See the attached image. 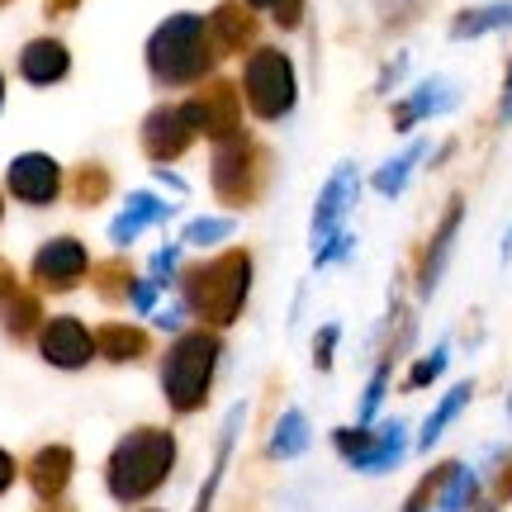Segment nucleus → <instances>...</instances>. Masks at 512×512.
Wrapping results in <instances>:
<instances>
[{
    "label": "nucleus",
    "instance_id": "f257e3e1",
    "mask_svg": "<svg viewBox=\"0 0 512 512\" xmlns=\"http://www.w3.org/2000/svg\"><path fill=\"white\" fill-rule=\"evenodd\" d=\"M252 252L247 247H228V252L209 256V261H190L176 275V299L181 309L200 323V328H233L247 309V294H252Z\"/></svg>",
    "mask_w": 512,
    "mask_h": 512
},
{
    "label": "nucleus",
    "instance_id": "f03ea898",
    "mask_svg": "<svg viewBox=\"0 0 512 512\" xmlns=\"http://www.w3.org/2000/svg\"><path fill=\"white\" fill-rule=\"evenodd\" d=\"M147 76L162 86V91H185V86H204L214 67H219V53H214V38H209V19L204 15H166L143 48Z\"/></svg>",
    "mask_w": 512,
    "mask_h": 512
},
{
    "label": "nucleus",
    "instance_id": "7ed1b4c3",
    "mask_svg": "<svg viewBox=\"0 0 512 512\" xmlns=\"http://www.w3.org/2000/svg\"><path fill=\"white\" fill-rule=\"evenodd\" d=\"M176 456L181 446L171 427H133L114 441L110 460H105V494L124 508H138L176 475Z\"/></svg>",
    "mask_w": 512,
    "mask_h": 512
},
{
    "label": "nucleus",
    "instance_id": "20e7f679",
    "mask_svg": "<svg viewBox=\"0 0 512 512\" xmlns=\"http://www.w3.org/2000/svg\"><path fill=\"white\" fill-rule=\"evenodd\" d=\"M219 361H223V337L214 328L176 332V342L162 351V370H157L162 399L176 418H190V413L209 408Z\"/></svg>",
    "mask_w": 512,
    "mask_h": 512
},
{
    "label": "nucleus",
    "instance_id": "39448f33",
    "mask_svg": "<svg viewBox=\"0 0 512 512\" xmlns=\"http://www.w3.org/2000/svg\"><path fill=\"white\" fill-rule=\"evenodd\" d=\"M271 176H275V157L271 147L261 143L256 133H233V138H219L214 152H209V190H214V200L223 209H256V204L266 200V190H271Z\"/></svg>",
    "mask_w": 512,
    "mask_h": 512
},
{
    "label": "nucleus",
    "instance_id": "423d86ee",
    "mask_svg": "<svg viewBox=\"0 0 512 512\" xmlns=\"http://www.w3.org/2000/svg\"><path fill=\"white\" fill-rule=\"evenodd\" d=\"M242 100L247 114H256L261 124H280L290 119L299 105V72H294V57L285 48L271 43H256L247 62H242Z\"/></svg>",
    "mask_w": 512,
    "mask_h": 512
},
{
    "label": "nucleus",
    "instance_id": "0eeeda50",
    "mask_svg": "<svg viewBox=\"0 0 512 512\" xmlns=\"http://www.w3.org/2000/svg\"><path fill=\"white\" fill-rule=\"evenodd\" d=\"M200 138H204V128H200L195 100H162L157 110H147L143 128H138V147H143V157L152 166L181 162Z\"/></svg>",
    "mask_w": 512,
    "mask_h": 512
},
{
    "label": "nucleus",
    "instance_id": "6e6552de",
    "mask_svg": "<svg viewBox=\"0 0 512 512\" xmlns=\"http://www.w3.org/2000/svg\"><path fill=\"white\" fill-rule=\"evenodd\" d=\"M91 280V252L86 242L72 238V233H57L34 252L29 261V285L38 294H72L76 285Z\"/></svg>",
    "mask_w": 512,
    "mask_h": 512
},
{
    "label": "nucleus",
    "instance_id": "1a4fd4ad",
    "mask_svg": "<svg viewBox=\"0 0 512 512\" xmlns=\"http://www.w3.org/2000/svg\"><path fill=\"white\" fill-rule=\"evenodd\" d=\"M5 195L19 200L24 209H53L67 195V171L48 152H19L5 166Z\"/></svg>",
    "mask_w": 512,
    "mask_h": 512
},
{
    "label": "nucleus",
    "instance_id": "9d476101",
    "mask_svg": "<svg viewBox=\"0 0 512 512\" xmlns=\"http://www.w3.org/2000/svg\"><path fill=\"white\" fill-rule=\"evenodd\" d=\"M34 347L53 370H86L95 356H100V351H95V328H86L76 313L48 318L43 332L34 337Z\"/></svg>",
    "mask_w": 512,
    "mask_h": 512
},
{
    "label": "nucleus",
    "instance_id": "9b49d317",
    "mask_svg": "<svg viewBox=\"0 0 512 512\" xmlns=\"http://www.w3.org/2000/svg\"><path fill=\"white\" fill-rule=\"evenodd\" d=\"M356 195H361V171H356V162H337L332 176L323 181V190H318V204H313V223H309L313 247H323L332 233L347 228V214H351V204H356Z\"/></svg>",
    "mask_w": 512,
    "mask_h": 512
},
{
    "label": "nucleus",
    "instance_id": "f8f14e48",
    "mask_svg": "<svg viewBox=\"0 0 512 512\" xmlns=\"http://www.w3.org/2000/svg\"><path fill=\"white\" fill-rule=\"evenodd\" d=\"M195 100V110H200V128L204 138H233L242 133V114H247V100H242V86L233 81H223V76H209L200 91L190 95Z\"/></svg>",
    "mask_w": 512,
    "mask_h": 512
},
{
    "label": "nucleus",
    "instance_id": "ddd939ff",
    "mask_svg": "<svg viewBox=\"0 0 512 512\" xmlns=\"http://www.w3.org/2000/svg\"><path fill=\"white\" fill-rule=\"evenodd\" d=\"M460 219H465V195H451L446 209H441V223L432 228V238L422 242V252H418V299H427V294L441 285L446 261H451V247H456Z\"/></svg>",
    "mask_w": 512,
    "mask_h": 512
},
{
    "label": "nucleus",
    "instance_id": "4468645a",
    "mask_svg": "<svg viewBox=\"0 0 512 512\" xmlns=\"http://www.w3.org/2000/svg\"><path fill=\"white\" fill-rule=\"evenodd\" d=\"M76 475V451L67 441H48V446H38L34 456L24 460V484L34 489L38 503H57V498H67V484Z\"/></svg>",
    "mask_w": 512,
    "mask_h": 512
},
{
    "label": "nucleus",
    "instance_id": "2eb2a0df",
    "mask_svg": "<svg viewBox=\"0 0 512 512\" xmlns=\"http://www.w3.org/2000/svg\"><path fill=\"white\" fill-rule=\"evenodd\" d=\"M15 67H19V81H24V86L48 91V86H57V81H67V76H72V48H67L62 38H53V34L29 38V43L19 48Z\"/></svg>",
    "mask_w": 512,
    "mask_h": 512
},
{
    "label": "nucleus",
    "instance_id": "dca6fc26",
    "mask_svg": "<svg viewBox=\"0 0 512 512\" xmlns=\"http://www.w3.org/2000/svg\"><path fill=\"white\" fill-rule=\"evenodd\" d=\"M204 19H209V38H214L219 62L223 57H238V53H252L256 48V29H261V19H256V10H247L242 0H219Z\"/></svg>",
    "mask_w": 512,
    "mask_h": 512
},
{
    "label": "nucleus",
    "instance_id": "f3484780",
    "mask_svg": "<svg viewBox=\"0 0 512 512\" xmlns=\"http://www.w3.org/2000/svg\"><path fill=\"white\" fill-rule=\"evenodd\" d=\"M451 105H456V86H451L446 76H427L422 86H413V91L394 105L389 119H394V133H413L422 119H437V114H446Z\"/></svg>",
    "mask_w": 512,
    "mask_h": 512
},
{
    "label": "nucleus",
    "instance_id": "a211bd4d",
    "mask_svg": "<svg viewBox=\"0 0 512 512\" xmlns=\"http://www.w3.org/2000/svg\"><path fill=\"white\" fill-rule=\"evenodd\" d=\"M43 294L34 290V285H19L15 294H5L0 299V332H5V342H15V347H24V342H34L38 332H43Z\"/></svg>",
    "mask_w": 512,
    "mask_h": 512
},
{
    "label": "nucleus",
    "instance_id": "6ab92c4d",
    "mask_svg": "<svg viewBox=\"0 0 512 512\" xmlns=\"http://www.w3.org/2000/svg\"><path fill=\"white\" fill-rule=\"evenodd\" d=\"M166 219H171V204L157 200L152 190H133V195L124 200V209H119L114 223H110V242L114 247H128L143 228H157V223H166Z\"/></svg>",
    "mask_w": 512,
    "mask_h": 512
},
{
    "label": "nucleus",
    "instance_id": "aec40b11",
    "mask_svg": "<svg viewBox=\"0 0 512 512\" xmlns=\"http://www.w3.org/2000/svg\"><path fill=\"white\" fill-rule=\"evenodd\" d=\"M95 351H100L110 366H133V361H147L152 332L138 328V323H100V328H95Z\"/></svg>",
    "mask_w": 512,
    "mask_h": 512
},
{
    "label": "nucleus",
    "instance_id": "412c9836",
    "mask_svg": "<svg viewBox=\"0 0 512 512\" xmlns=\"http://www.w3.org/2000/svg\"><path fill=\"white\" fill-rule=\"evenodd\" d=\"M242 418H247V403H233L228 418H223V432H219V446H214V465L200 484V498H195V512H209L214 498H219V484L228 475V460H233V446H238V432H242Z\"/></svg>",
    "mask_w": 512,
    "mask_h": 512
},
{
    "label": "nucleus",
    "instance_id": "4be33fe9",
    "mask_svg": "<svg viewBox=\"0 0 512 512\" xmlns=\"http://www.w3.org/2000/svg\"><path fill=\"white\" fill-rule=\"evenodd\" d=\"M110 195H114V176L105 162L86 157V162H76L72 171H67V200H72L76 209H100Z\"/></svg>",
    "mask_w": 512,
    "mask_h": 512
},
{
    "label": "nucleus",
    "instance_id": "5701e85b",
    "mask_svg": "<svg viewBox=\"0 0 512 512\" xmlns=\"http://www.w3.org/2000/svg\"><path fill=\"white\" fill-rule=\"evenodd\" d=\"M133 285H138V266L128 256H105L100 266H91V290L100 304H124L133 299Z\"/></svg>",
    "mask_w": 512,
    "mask_h": 512
},
{
    "label": "nucleus",
    "instance_id": "b1692460",
    "mask_svg": "<svg viewBox=\"0 0 512 512\" xmlns=\"http://www.w3.org/2000/svg\"><path fill=\"white\" fill-rule=\"evenodd\" d=\"M422 157H427V138H418V143H408L403 152H394V157H389V162H384L380 171L370 176V185L380 190L384 200H399V195H403V185L413 181V171H418Z\"/></svg>",
    "mask_w": 512,
    "mask_h": 512
},
{
    "label": "nucleus",
    "instance_id": "393cba45",
    "mask_svg": "<svg viewBox=\"0 0 512 512\" xmlns=\"http://www.w3.org/2000/svg\"><path fill=\"white\" fill-rule=\"evenodd\" d=\"M403 451H408V427L403 422H384V427H375V446H370V456L356 470L361 475H389L403 460Z\"/></svg>",
    "mask_w": 512,
    "mask_h": 512
},
{
    "label": "nucleus",
    "instance_id": "a878e982",
    "mask_svg": "<svg viewBox=\"0 0 512 512\" xmlns=\"http://www.w3.org/2000/svg\"><path fill=\"white\" fill-rule=\"evenodd\" d=\"M470 399H475V384H470V380L451 384V394H446V399L432 408V418L422 422V432H418V446H422V451H432V446L446 437V427H451V422L465 413V403H470Z\"/></svg>",
    "mask_w": 512,
    "mask_h": 512
},
{
    "label": "nucleus",
    "instance_id": "bb28decb",
    "mask_svg": "<svg viewBox=\"0 0 512 512\" xmlns=\"http://www.w3.org/2000/svg\"><path fill=\"white\" fill-rule=\"evenodd\" d=\"M309 418L299 413V408H285L280 413V422H275V432L271 441H266V456L271 460H294V456H304L309 451Z\"/></svg>",
    "mask_w": 512,
    "mask_h": 512
},
{
    "label": "nucleus",
    "instance_id": "cd10ccee",
    "mask_svg": "<svg viewBox=\"0 0 512 512\" xmlns=\"http://www.w3.org/2000/svg\"><path fill=\"white\" fill-rule=\"evenodd\" d=\"M494 29H512V0L475 5V10H460L451 19V38H479V34H494Z\"/></svg>",
    "mask_w": 512,
    "mask_h": 512
},
{
    "label": "nucleus",
    "instance_id": "c85d7f7f",
    "mask_svg": "<svg viewBox=\"0 0 512 512\" xmlns=\"http://www.w3.org/2000/svg\"><path fill=\"white\" fill-rule=\"evenodd\" d=\"M460 470V460H441V465H432L427 475L418 479V489L408 494V503H403V512H437V498L441 489L451 484V475Z\"/></svg>",
    "mask_w": 512,
    "mask_h": 512
},
{
    "label": "nucleus",
    "instance_id": "c756f323",
    "mask_svg": "<svg viewBox=\"0 0 512 512\" xmlns=\"http://www.w3.org/2000/svg\"><path fill=\"white\" fill-rule=\"evenodd\" d=\"M475 498H479V475L470 465H460L456 475H451V484L441 489L437 512H475Z\"/></svg>",
    "mask_w": 512,
    "mask_h": 512
},
{
    "label": "nucleus",
    "instance_id": "7c9ffc66",
    "mask_svg": "<svg viewBox=\"0 0 512 512\" xmlns=\"http://www.w3.org/2000/svg\"><path fill=\"white\" fill-rule=\"evenodd\" d=\"M332 446H337V456L356 470V465L370 456V446H375V427H361V422H356V427H337V432H332Z\"/></svg>",
    "mask_w": 512,
    "mask_h": 512
},
{
    "label": "nucleus",
    "instance_id": "2f4dec72",
    "mask_svg": "<svg viewBox=\"0 0 512 512\" xmlns=\"http://www.w3.org/2000/svg\"><path fill=\"white\" fill-rule=\"evenodd\" d=\"M446 361H451V347L441 342V347H432L427 356H422V361H413V366H408V375H403V389H427V384H432L441 370H446Z\"/></svg>",
    "mask_w": 512,
    "mask_h": 512
},
{
    "label": "nucleus",
    "instance_id": "473e14b6",
    "mask_svg": "<svg viewBox=\"0 0 512 512\" xmlns=\"http://www.w3.org/2000/svg\"><path fill=\"white\" fill-rule=\"evenodd\" d=\"M228 233H233V219H195V223H185L181 242L185 247H219Z\"/></svg>",
    "mask_w": 512,
    "mask_h": 512
},
{
    "label": "nucleus",
    "instance_id": "72a5a7b5",
    "mask_svg": "<svg viewBox=\"0 0 512 512\" xmlns=\"http://www.w3.org/2000/svg\"><path fill=\"white\" fill-rule=\"evenodd\" d=\"M484 489H489V498H494L498 508L512 503V451H498V456L489 460V479H484Z\"/></svg>",
    "mask_w": 512,
    "mask_h": 512
},
{
    "label": "nucleus",
    "instance_id": "f704fd0d",
    "mask_svg": "<svg viewBox=\"0 0 512 512\" xmlns=\"http://www.w3.org/2000/svg\"><path fill=\"white\" fill-rule=\"evenodd\" d=\"M152 280L157 285H176V275H181V242H166V247H157L152 252Z\"/></svg>",
    "mask_w": 512,
    "mask_h": 512
},
{
    "label": "nucleus",
    "instance_id": "c9c22d12",
    "mask_svg": "<svg viewBox=\"0 0 512 512\" xmlns=\"http://www.w3.org/2000/svg\"><path fill=\"white\" fill-rule=\"evenodd\" d=\"M337 342H342V328H337V323H323V328L313 332V366H318V370H332Z\"/></svg>",
    "mask_w": 512,
    "mask_h": 512
},
{
    "label": "nucleus",
    "instance_id": "e433bc0d",
    "mask_svg": "<svg viewBox=\"0 0 512 512\" xmlns=\"http://www.w3.org/2000/svg\"><path fill=\"white\" fill-rule=\"evenodd\" d=\"M351 247H356V238H351L347 228H342V233H332V238L323 242V247H313V266L323 271V266H332V261H347Z\"/></svg>",
    "mask_w": 512,
    "mask_h": 512
},
{
    "label": "nucleus",
    "instance_id": "4c0bfd02",
    "mask_svg": "<svg viewBox=\"0 0 512 512\" xmlns=\"http://www.w3.org/2000/svg\"><path fill=\"white\" fill-rule=\"evenodd\" d=\"M304 5H309V0H275V5H271L275 29H285V34H290V29H299V24H304Z\"/></svg>",
    "mask_w": 512,
    "mask_h": 512
},
{
    "label": "nucleus",
    "instance_id": "58836bf2",
    "mask_svg": "<svg viewBox=\"0 0 512 512\" xmlns=\"http://www.w3.org/2000/svg\"><path fill=\"white\" fill-rule=\"evenodd\" d=\"M162 290H166V285H157V280L147 275V280H138V285H133V299H128V304H133L138 313H157V299H162Z\"/></svg>",
    "mask_w": 512,
    "mask_h": 512
},
{
    "label": "nucleus",
    "instance_id": "ea45409f",
    "mask_svg": "<svg viewBox=\"0 0 512 512\" xmlns=\"http://www.w3.org/2000/svg\"><path fill=\"white\" fill-rule=\"evenodd\" d=\"M15 479H19V460L10 456L5 446H0V498H5L10 489H15Z\"/></svg>",
    "mask_w": 512,
    "mask_h": 512
},
{
    "label": "nucleus",
    "instance_id": "a19ab883",
    "mask_svg": "<svg viewBox=\"0 0 512 512\" xmlns=\"http://www.w3.org/2000/svg\"><path fill=\"white\" fill-rule=\"evenodd\" d=\"M498 124H512V57H508V72H503V95H498Z\"/></svg>",
    "mask_w": 512,
    "mask_h": 512
},
{
    "label": "nucleus",
    "instance_id": "79ce46f5",
    "mask_svg": "<svg viewBox=\"0 0 512 512\" xmlns=\"http://www.w3.org/2000/svg\"><path fill=\"white\" fill-rule=\"evenodd\" d=\"M81 10V0H43V19H67V15H76Z\"/></svg>",
    "mask_w": 512,
    "mask_h": 512
},
{
    "label": "nucleus",
    "instance_id": "37998d69",
    "mask_svg": "<svg viewBox=\"0 0 512 512\" xmlns=\"http://www.w3.org/2000/svg\"><path fill=\"white\" fill-rule=\"evenodd\" d=\"M15 290H19V271L0 256V299H5V294H15Z\"/></svg>",
    "mask_w": 512,
    "mask_h": 512
},
{
    "label": "nucleus",
    "instance_id": "c03bdc74",
    "mask_svg": "<svg viewBox=\"0 0 512 512\" xmlns=\"http://www.w3.org/2000/svg\"><path fill=\"white\" fill-rule=\"evenodd\" d=\"M157 181H162L166 190H176V195H181V200H185V181H181V176H176V171H166V166H157Z\"/></svg>",
    "mask_w": 512,
    "mask_h": 512
},
{
    "label": "nucleus",
    "instance_id": "a18cd8bd",
    "mask_svg": "<svg viewBox=\"0 0 512 512\" xmlns=\"http://www.w3.org/2000/svg\"><path fill=\"white\" fill-rule=\"evenodd\" d=\"M399 76H403V57H394V62L384 67V76H380V91H389V86H394Z\"/></svg>",
    "mask_w": 512,
    "mask_h": 512
},
{
    "label": "nucleus",
    "instance_id": "49530a36",
    "mask_svg": "<svg viewBox=\"0 0 512 512\" xmlns=\"http://www.w3.org/2000/svg\"><path fill=\"white\" fill-rule=\"evenodd\" d=\"M181 313H185V309H166V313H157V328L176 332V328H181Z\"/></svg>",
    "mask_w": 512,
    "mask_h": 512
},
{
    "label": "nucleus",
    "instance_id": "de8ad7c7",
    "mask_svg": "<svg viewBox=\"0 0 512 512\" xmlns=\"http://www.w3.org/2000/svg\"><path fill=\"white\" fill-rule=\"evenodd\" d=\"M34 512H76L72 503H67V498H57V503H38Z\"/></svg>",
    "mask_w": 512,
    "mask_h": 512
},
{
    "label": "nucleus",
    "instance_id": "09e8293b",
    "mask_svg": "<svg viewBox=\"0 0 512 512\" xmlns=\"http://www.w3.org/2000/svg\"><path fill=\"white\" fill-rule=\"evenodd\" d=\"M242 5H247V10H271L275 0H242Z\"/></svg>",
    "mask_w": 512,
    "mask_h": 512
},
{
    "label": "nucleus",
    "instance_id": "8fccbe9b",
    "mask_svg": "<svg viewBox=\"0 0 512 512\" xmlns=\"http://www.w3.org/2000/svg\"><path fill=\"white\" fill-rule=\"evenodd\" d=\"M512 256V228H508V238H503V261Z\"/></svg>",
    "mask_w": 512,
    "mask_h": 512
},
{
    "label": "nucleus",
    "instance_id": "3c124183",
    "mask_svg": "<svg viewBox=\"0 0 512 512\" xmlns=\"http://www.w3.org/2000/svg\"><path fill=\"white\" fill-rule=\"evenodd\" d=\"M0 110H5V76H0Z\"/></svg>",
    "mask_w": 512,
    "mask_h": 512
},
{
    "label": "nucleus",
    "instance_id": "603ef678",
    "mask_svg": "<svg viewBox=\"0 0 512 512\" xmlns=\"http://www.w3.org/2000/svg\"><path fill=\"white\" fill-rule=\"evenodd\" d=\"M0 223H5V190H0Z\"/></svg>",
    "mask_w": 512,
    "mask_h": 512
},
{
    "label": "nucleus",
    "instance_id": "864d4df0",
    "mask_svg": "<svg viewBox=\"0 0 512 512\" xmlns=\"http://www.w3.org/2000/svg\"><path fill=\"white\" fill-rule=\"evenodd\" d=\"M5 5H15V0H0V10H5Z\"/></svg>",
    "mask_w": 512,
    "mask_h": 512
},
{
    "label": "nucleus",
    "instance_id": "5fc2aeb1",
    "mask_svg": "<svg viewBox=\"0 0 512 512\" xmlns=\"http://www.w3.org/2000/svg\"><path fill=\"white\" fill-rule=\"evenodd\" d=\"M479 512H494V508H479Z\"/></svg>",
    "mask_w": 512,
    "mask_h": 512
},
{
    "label": "nucleus",
    "instance_id": "6e6d98bb",
    "mask_svg": "<svg viewBox=\"0 0 512 512\" xmlns=\"http://www.w3.org/2000/svg\"><path fill=\"white\" fill-rule=\"evenodd\" d=\"M143 512H157V508H143Z\"/></svg>",
    "mask_w": 512,
    "mask_h": 512
}]
</instances>
